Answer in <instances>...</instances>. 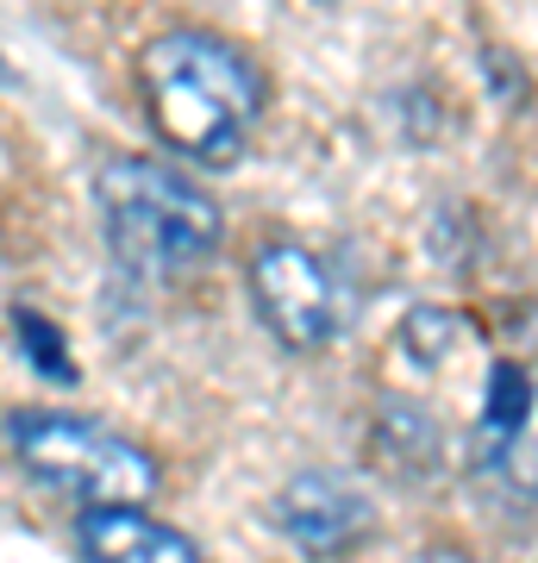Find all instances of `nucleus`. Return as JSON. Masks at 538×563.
<instances>
[{"label":"nucleus","instance_id":"nucleus-9","mask_svg":"<svg viewBox=\"0 0 538 563\" xmlns=\"http://www.w3.org/2000/svg\"><path fill=\"white\" fill-rule=\"evenodd\" d=\"M400 339H407L414 357H444V344L458 339V313H444V307H414Z\"/></svg>","mask_w":538,"mask_h":563},{"label":"nucleus","instance_id":"nucleus-5","mask_svg":"<svg viewBox=\"0 0 538 563\" xmlns=\"http://www.w3.org/2000/svg\"><path fill=\"white\" fill-rule=\"evenodd\" d=\"M276 526L307 558H344L370 532V495L351 476L332 470H300L276 488Z\"/></svg>","mask_w":538,"mask_h":563},{"label":"nucleus","instance_id":"nucleus-2","mask_svg":"<svg viewBox=\"0 0 538 563\" xmlns=\"http://www.w3.org/2000/svg\"><path fill=\"white\" fill-rule=\"evenodd\" d=\"M100 232L120 269L151 282L188 276L220 251V207L207 188L151 157H113L95 181Z\"/></svg>","mask_w":538,"mask_h":563},{"label":"nucleus","instance_id":"nucleus-8","mask_svg":"<svg viewBox=\"0 0 538 563\" xmlns=\"http://www.w3.org/2000/svg\"><path fill=\"white\" fill-rule=\"evenodd\" d=\"M13 344H20L32 363H39L51 383H76V357H69L63 332L44 320V313H32V307H13Z\"/></svg>","mask_w":538,"mask_h":563},{"label":"nucleus","instance_id":"nucleus-6","mask_svg":"<svg viewBox=\"0 0 538 563\" xmlns=\"http://www.w3.org/2000/svg\"><path fill=\"white\" fill-rule=\"evenodd\" d=\"M370 457L407 488H426L444 476V432L432 407L407 401V395H382L370 413Z\"/></svg>","mask_w":538,"mask_h":563},{"label":"nucleus","instance_id":"nucleus-7","mask_svg":"<svg viewBox=\"0 0 538 563\" xmlns=\"http://www.w3.org/2000/svg\"><path fill=\"white\" fill-rule=\"evenodd\" d=\"M76 544L88 563H207L176 526L151 520L144 507H81Z\"/></svg>","mask_w":538,"mask_h":563},{"label":"nucleus","instance_id":"nucleus-3","mask_svg":"<svg viewBox=\"0 0 538 563\" xmlns=\"http://www.w3.org/2000/svg\"><path fill=\"white\" fill-rule=\"evenodd\" d=\"M7 451L32 483L57 488L81 507H144L157 495V463L151 451H139L132 439L107 432L95 420H76V413H13L7 420Z\"/></svg>","mask_w":538,"mask_h":563},{"label":"nucleus","instance_id":"nucleus-1","mask_svg":"<svg viewBox=\"0 0 538 563\" xmlns=\"http://www.w3.org/2000/svg\"><path fill=\"white\" fill-rule=\"evenodd\" d=\"M139 95L144 120L176 157L200 169H226L244 157V144L257 132L263 107H270V81L220 32H195V25H169L139 51Z\"/></svg>","mask_w":538,"mask_h":563},{"label":"nucleus","instance_id":"nucleus-10","mask_svg":"<svg viewBox=\"0 0 538 563\" xmlns=\"http://www.w3.org/2000/svg\"><path fill=\"white\" fill-rule=\"evenodd\" d=\"M414 563H476L470 551H458V544H432V551H419Z\"/></svg>","mask_w":538,"mask_h":563},{"label":"nucleus","instance_id":"nucleus-4","mask_svg":"<svg viewBox=\"0 0 538 563\" xmlns=\"http://www.w3.org/2000/svg\"><path fill=\"white\" fill-rule=\"evenodd\" d=\"M251 301H257L263 325L276 332L288 351H326L344 325V301H339V276L332 263L307 251L295 239L263 244L251 257Z\"/></svg>","mask_w":538,"mask_h":563}]
</instances>
